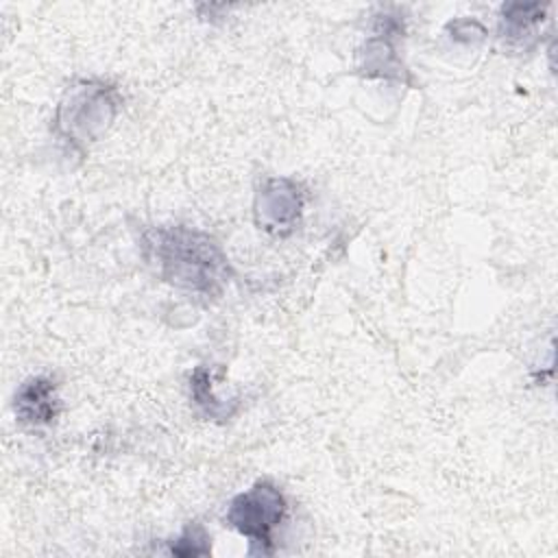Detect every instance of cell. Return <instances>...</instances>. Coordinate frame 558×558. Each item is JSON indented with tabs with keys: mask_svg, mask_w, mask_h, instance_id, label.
Listing matches in <instances>:
<instances>
[{
	"mask_svg": "<svg viewBox=\"0 0 558 558\" xmlns=\"http://www.w3.org/2000/svg\"><path fill=\"white\" fill-rule=\"evenodd\" d=\"M144 248L157 264L163 281L218 296L229 281L231 268L220 244L190 227H153L144 233Z\"/></svg>",
	"mask_w": 558,
	"mask_h": 558,
	"instance_id": "1",
	"label": "cell"
},
{
	"mask_svg": "<svg viewBox=\"0 0 558 558\" xmlns=\"http://www.w3.org/2000/svg\"><path fill=\"white\" fill-rule=\"evenodd\" d=\"M120 109V94L102 81H83L68 89L54 118L57 133L72 146H83L107 131Z\"/></svg>",
	"mask_w": 558,
	"mask_h": 558,
	"instance_id": "2",
	"label": "cell"
},
{
	"mask_svg": "<svg viewBox=\"0 0 558 558\" xmlns=\"http://www.w3.org/2000/svg\"><path fill=\"white\" fill-rule=\"evenodd\" d=\"M288 514L286 495L272 482H255L235 495L227 508V523L248 538V554H272V534Z\"/></svg>",
	"mask_w": 558,
	"mask_h": 558,
	"instance_id": "3",
	"label": "cell"
},
{
	"mask_svg": "<svg viewBox=\"0 0 558 558\" xmlns=\"http://www.w3.org/2000/svg\"><path fill=\"white\" fill-rule=\"evenodd\" d=\"M303 205L301 183L286 177L266 179L255 194V222L268 233L286 235L296 227Z\"/></svg>",
	"mask_w": 558,
	"mask_h": 558,
	"instance_id": "4",
	"label": "cell"
},
{
	"mask_svg": "<svg viewBox=\"0 0 558 558\" xmlns=\"http://www.w3.org/2000/svg\"><path fill=\"white\" fill-rule=\"evenodd\" d=\"M15 416L24 425L41 427L50 425L61 410V401L57 397V384L50 377H31L15 392Z\"/></svg>",
	"mask_w": 558,
	"mask_h": 558,
	"instance_id": "5",
	"label": "cell"
},
{
	"mask_svg": "<svg viewBox=\"0 0 558 558\" xmlns=\"http://www.w3.org/2000/svg\"><path fill=\"white\" fill-rule=\"evenodd\" d=\"M401 33V24L395 15H384L379 17L377 24V33L375 37H371L364 46L362 52V70L366 72V76H397L401 78L403 74V65L395 52L392 46V37H399Z\"/></svg>",
	"mask_w": 558,
	"mask_h": 558,
	"instance_id": "6",
	"label": "cell"
},
{
	"mask_svg": "<svg viewBox=\"0 0 558 558\" xmlns=\"http://www.w3.org/2000/svg\"><path fill=\"white\" fill-rule=\"evenodd\" d=\"M545 4L538 2H508L499 13V39L508 46H525L527 39H534L536 26L545 20Z\"/></svg>",
	"mask_w": 558,
	"mask_h": 558,
	"instance_id": "7",
	"label": "cell"
},
{
	"mask_svg": "<svg viewBox=\"0 0 558 558\" xmlns=\"http://www.w3.org/2000/svg\"><path fill=\"white\" fill-rule=\"evenodd\" d=\"M190 392H192V399L194 403L205 412V416L209 418H229L233 416L235 408H238V401L235 403H222L214 397L211 392V379H209V373L205 366H198L192 377H190Z\"/></svg>",
	"mask_w": 558,
	"mask_h": 558,
	"instance_id": "8",
	"label": "cell"
},
{
	"mask_svg": "<svg viewBox=\"0 0 558 558\" xmlns=\"http://www.w3.org/2000/svg\"><path fill=\"white\" fill-rule=\"evenodd\" d=\"M209 534L203 530V525L192 523L187 525L181 536L172 543L170 551L174 556H207L211 551Z\"/></svg>",
	"mask_w": 558,
	"mask_h": 558,
	"instance_id": "9",
	"label": "cell"
}]
</instances>
